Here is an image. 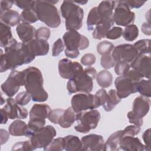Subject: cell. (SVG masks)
<instances>
[{
	"label": "cell",
	"mask_w": 151,
	"mask_h": 151,
	"mask_svg": "<svg viewBox=\"0 0 151 151\" xmlns=\"http://www.w3.org/2000/svg\"><path fill=\"white\" fill-rule=\"evenodd\" d=\"M5 52L1 49V73L8 70H13L23 64H27L35 58L27 52L23 42H18L15 39L4 48Z\"/></svg>",
	"instance_id": "cell-1"
},
{
	"label": "cell",
	"mask_w": 151,
	"mask_h": 151,
	"mask_svg": "<svg viewBox=\"0 0 151 151\" xmlns=\"http://www.w3.org/2000/svg\"><path fill=\"white\" fill-rule=\"evenodd\" d=\"M24 87L34 102H44L48 98L47 92L43 87V77L40 69L29 67L22 70Z\"/></svg>",
	"instance_id": "cell-2"
},
{
	"label": "cell",
	"mask_w": 151,
	"mask_h": 151,
	"mask_svg": "<svg viewBox=\"0 0 151 151\" xmlns=\"http://www.w3.org/2000/svg\"><path fill=\"white\" fill-rule=\"evenodd\" d=\"M58 2L53 1H35L34 8L38 20L48 27L55 28L61 24V18L57 8L54 5Z\"/></svg>",
	"instance_id": "cell-3"
},
{
	"label": "cell",
	"mask_w": 151,
	"mask_h": 151,
	"mask_svg": "<svg viewBox=\"0 0 151 151\" xmlns=\"http://www.w3.org/2000/svg\"><path fill=\"white\" fill-rule=\"evenodd\" d=\"M97 71L92 67L86 68L76 77L70 79L67 84L69 94L81 92L90 93L93 88V80L96 78Z\"/></svg>",
	"instance_id": "cell-4"
},
{
	"label": "cell",
	"mask_w": 151,
	"mask_h": 151,
	"mask_svg": "<svg viewBox=\"0 0 151 151\" xmlns=\"http://www.w3.org/2000/svg\"><path fill=\"white\" fill-rule=\"evenodd\" d=\"M62 17L65 18V26L68 31L78 30L83 25V9L72 1H64L60 6Z\"/></svg>",
	"instance_id": "cell-5"
},
{
	"label": "cell",
	"mask_w": 151,
	"mask_h": 151,
	"mask_svg": "<svg viewBox=\"0 0 151 151\" xmlns=\"http://www.w3.org/2000/svg\"><path fill=\"white\" fill-rule=\"evenodd\" d=\"M100 120V113L97 110L93 109L77 113L76 120L78 124L75 126L74 129L78 132L87 133L97 127Z\"/></svg>",
	"instance_id": "cell-6"
},
{
	"label": "cell",
	"mask_w": 151,
	"mask_h": 151,
	"mask_svg": "<svg viewBox=\"0 0 151 151\" xmlns=\"http://www.w3.org/2000/svg\"><path fill=\"white\" fill-rule=\"evenodd\" d=\"M71 104L76 113L87 110H93L101 106L99 98L96 94L84 93L74 95L71 98Z\"/></svg>",
	"instance_id": "cell-7"
},
{
	"label": "cell",
	"mask_w": 151,
	"mask_h": 151,
	"mask_svg": "<svg viewBox=\"0 0 151 151\" xmlns=\"http://www.w3.org/2000/svg\"><path fill=\"white\" fill-rule=\"evenodd\" d=\"M56 136V130L51 125L44 126L29 137L34 150L47 146Z\"/></svg>",
	"instance_id": "cell-8"
},
{
	"label": "cell",
	"mask_w": 151,
	"mask_h": 151,
	"mask_svg": "<svg viewBox=\"0 0 151 151\" xmlns=\"http://www.w3.org/2000/svg\"><path fill=\"white\" fill-rule=\"evenodd\" d=\"M24 86V77L22 71H11L7 79L1 84V90L9 97H13L21 86Z\"/></svg>",
	"instance_id": "cell-9"
},
{
	"label": "cell",
	"mask_w": 151,
	"mask_h": 151,
	"mask_svg": "<svg viewBox=\"0 0 151 151\" xmlns=\"http://www.w3.org/2000/svg\"><path fill=\"white\" fill-rule=\"evenodd\" d=\"M65 50L72 51L83 50L89 45V40L84 35L80 34L76 30L68 31L63 36Z\"/></svg>",
	"instance_id": "cell-10"
},
{
	"label": "cell",
	"mask_w": 151,
	"mask_h": 151,
	"mask_svg": "<svg viewBox=\"0 0 151 151\" xmlns=\"http://www.w3.org/2000/svg\"><path fill=\"white\" fill-rule=\"evenodd\" d=\"M135 17V13L131 11L124 1H118L113 13L114 21L116 25L127 27L133 24Z\"/></svg>",
	"instance_id": "cell-11"
},
{
	"label": "cell",
	"mask_w": 151,
	"mask_h": 151,
	"mask_svg": "<svg viewBox=\"0 0 151 151\" xmlns=\"http://www.w3.org/2000/svg\"><path fill=\"white\" fill-rule=\"evenodd\" d=\"M138 55L134 46L129 44H120L114 47L111 53V56L116 63L119 61L131 63Z\"/></svg>",
	"instance_id": "cell-12"
},
{
	"label": "cell",
	"mask_w": 151,
	"mask_h": 151,
	"mask_svg": "<svg viewBox=\"0 0 151 151\" xmlns=\"http://www.w3.org/2000/svg\"><path fill=\"white\" fill-rule=\"evenodd\" d=\"M83 71V66L78 62H73L68 58H63L58 62L59 74L64 79L73 78Z\"/></svg>",
	"instance_id": "cell-13"
},
{
	"label": "cell",
	"mask_w": 151,
	"mask_h": 151,
	"mask_svg": "<svg viewBox=\"0 0 151 151\" xmlns=\"http://www.w3.org/2000/svg\"><path fill=\"white\" fill-rule=\"evenodd\" d=\"M136 83L127 76H120L114 80L117 95L120 99H124L136 93Z\"/></svg>",
	"instance_id": "cell-14"
},
{
	"label": "cell",
	"mask_w": 151,
	"mask_h": 151,
	"mask_svg": "<svg viewBox=\"0 0 151 151\" xmlns=\"http://www.w3.org/2000/svg\"><path fill=\"white\" fill-rule=\"evenodd\" d=\"M6 113L8 119H25L28 116L27 110L22 106L19 105L12 97L6 100V104L2 108Z\"/></svg>",
	"instance_id": "cell-15"
},
{
	"label": "cell",
	"mask_w": 151,
	"mask_h": 151,
	"mask_svg": "<svg viewBox=\"0 0 151 151\" xmlns=\"http://www.w3.org/2000/svg\"><path fill=\"white\" fill-rule=\"evenodd\" d=\"M81 150L103 151L104 150V140L101 135L90 134L81 138Z\"/></svg>",
	"instance_id": "cell-16"
},
{
	"label": "cell",
	"mask_w": 151,
	"mask_h": 151,
	"mask_svg": "<svg viewBox=\"0 0 151 151\" xmlns=\"http://www.w3.org/2000/svg\"><path fill=\"white\" fill-rule=\"evenodd\" d=\"M130 66L143 77L150 78V54L138 55L130 63Z\"/></svg>",
	"instance_id": "cell-17"
},
{
	"label": "cell",
	"mask_w": 151,
	"mask_h": 151,
	"mask_svg": "<svg viewBox=\"0 0 151 151\" xmlns=\"http://www.w3.org/2000/svg\"><path fill=\"white\" fill-rule=\"evenodd\" d=\"M24 44L29 54L34 57L47 54L50 49V45L47 41L41 39L35 38Z\"/></svg>",
	"instance_id": "cell-18"
},
{
	"label": "cell",
	"mask_w": 151,
	"mask_h": 151,
	"mask_svg": "<svg viewBox=\"0 0 151 151\" xmlns=\"http://www.w3.org/2000/svg\"><path fill=\"white\" fill-rule=\"evenodd\" d=\"M150 106V98L140 96L134 100L132 111L137 117L143 119L148 113Z\"/></svg>",
	"instance_id": "cell-19"
},
{
	"label": "cell",
	"mask_w": 151,
	"mask_h": 151,
	"mask_svg": "<svg viewBox=\"0 0 151 151\" xmlns=\"http://www.w3.org/2000/svg\"><path fill=\"white\" fill-rule=\"evenodd\" d=\"M120 149L125 151H143L145 150L143 145L138 137L123 135L121 137L120 143Z\"/></svg>",
	"instance_id": "cell-20"
},
{
	"label": "cell",
	"mask_w": 151,
	"mask_h": 151,
	"mask_svg": "<svg viewBox=\"0 0 151 151\" xmlns=\"http://www.w3.org/2000/svg\"><path fill=\"white\" fill-rule=\"evenodd\" d=\"M114 24L113 17L101 19L93 29L92 34L93 38L100 40L105 38L107 32Z\"/></svg>",
	"instance_id": "cell-21"
},
{
	"label": "cell",
	"mask_w": 151,
	"mask_h": 151,
	"mask_svg": "<svg viewBox=\"0 0 151 151\" xmlns=\"http://www.w3.org/2000/svg\"><path fill=\"white\" fill-rule=\"evenodd\" d=\"M17 33L22 42H28L35 38L36 29L29 24L20 23L16 28Z\"/></svg>",
	"instance_id": "cell-22"
},
{
	"label": "cell",
	"mask_w": 151,
	"mask_h": 151,
	"mask_svg": "<svg viewBox=\"0 0 151 151\" xmlns=\"http://www.w3.org/2000/svg\"><path fill=\"white\" fill-rule=\"evenodd\" d=\"M118 1H103L97 6V11L101 19L113 17V9L116 6Z\"/></svg>",
	"instance_id": "cell-23"
},
{
	"label": "cell",
	"mask_w": 151,
	"mask_h": 151,
	"mask_svg": "<svg viewBox=\"0 0 151 151\" xmlns=\"http://www.w3.org/2000/svg\"><path fill=\"white\" fill-rule=\"evenodd\" d=\"M51 111L50 107L47 104H35L31 107L29 113V119H44L48 117Z\"/></svg>",
	"instance_id": "cell-24"
},
{
	"label": "cell",
	"mask_w": 151,
	"mask_h": 151,
	"mask_svg": "<svg viewBox=\"0 0 151 151\" xmlns=\"http://www.w3.org/2000/svg\"><path fill=\"white\" fill-rule=\"evenodd\" d=\"M0 19L1 22L9 27L18 25L20 24V21H21L19 13L12 9L0 13Z\"/></svg>",
	"instance_id": "cell-25"
},
{
	"label": "cell",
	"mask_w": 151,
	"mask_h": 151,
	"mask_svg": "<svg viewBox=\"0 0 151 151\" xmlns=\"http://www.w3.org/2000/svg\"><path fill=\"white\" fill-rule=\"evenodd\" d=\"M123 130H120L112 133L104 143L105 151H118L120 149V143Z\"/></svg>",
	"instance_id": "cell-26"
},
{
	"label": "cell",
	"mask_w": 151,
	"mask_h": 151,
	"mask_svg": "<svg viewBox=\"0 0 151 151\" xmlns=\"http://www.w3.org/2000/svg\"><path fill=\"white\" fill-rule=\"evenodd\" d=\"M121 101L117 95L116 91L114 89H111L107 93L104 103L102 105L104 110L106 111H111L117 104H118Z\"/></svg>",
	"instance_id": "cell-27"
},
{
	"label": "cell",
	"mask_w": 151,
	"mask_h": 151,
	"mask_svg": "<svg viewBox=\"0 0 151 151\" xmlns=\"http://www.w3.org/2000/svg\"><path fill=\"white\" fill-rule=\"evenodd\" d=\"M64 150L66 151L81 150L82 142L78 137L74 135H68L64 137Z\"/></svg>",
	"instance_id": "cell-28"
},
{
	"label": "cell",
	"mask_w": 151,
	"mask_h": 151,
	"mask_svg": "<svg viewBox=\"0 0 151 151\" xmlns=\"http://www.w3.org/2000/svg\"><path fill=\"white\" fill-rule=\"evenodd\" d=\"M76 117V112L72 107H69L64 110V113L59 120L58 124L63 128H68L74 123Z\"/></svg>",
	"instance_id": "cell-29"
},
{
	"label": "cell",
	"mask_w": 151,
	"mask_h": 151,
	"mask_svg": "<svg viewBox=\"0 0 151 151\" xmlns=\"http://www.w3.org/2000/svg\"><path fill=\"white\" fill-rule=\"evenodd\" d=\"M27 124L19 119L15 120L9 126L8 131L12 136H25Z\"/></svg>",
	"instance_id": "cell-30"
},
{
	"label": "cell",
	"mask_w": 151,
	"mask_h": 151,
	"mask_svg": "<svg viewBox=\"0 0 151 151\" xmlns=\"http://www.w3.org/2000/svg\"><path fill=\"white\" fill-rule=\"evenodd\" d=\"M14 39L12 35L11 27L3 22H0V45L6 47Z\"/></svg>",
	"instance_id": "cell-31"
},
{
	"label": "cell",
	"mask_w": 151,
	"mask_h": 151,
	"mask_svg": "<svg viewBox=\"0 0 151 151\" xmlns=\"http://www.w3.org/2000/svg\"><path fill=\"white\" fill-rule=\"evenodd\" d=\"M45 124V119H29L28 123L27 124L25 136L29 138L36 132L44 127Z\"/></svg>",
	"instance_id": "cell-32"
},
{
	"label": "cell",
	"mask_w": 151,
	"mask_h": 151,
	"mask_svg": "<svg viewBox=\"0 0 151 151\" xmlns=\"http://www.w3.org/2000/svg\"><path fill=\"white\" fill-rule=\"evenodd\" d=\"M96 80L100 87L103 88H107L113 83V76L110 71L106 70H101L97 74Z\"/></svg>",
	"instance_id": "cell-33"
},
{
	"label": "cell",
	"mask_w": 151,
	"mask_h": 151,
	"mask_svg": "<svg viewBox=\"0 0 151 151\" xmlns=\"http://www.w3.org/2000/svg\"><path fill=\"white\" fill-rule=\"evenodd\" d=\"M136 91L139 93L141 96L150 98L151 96L150 80H140L139 81L136 83Z\"/></svg>",
	"instance_id": "cell-34"
},
{
	"label": "cell",
	"mask_w": 151,
	"mask_h": 151,
	"mask_svg": "<svg viewBox=\"0 0 151 151\" xmlns=\"http://www.w3.org/2000/svg\"><path fill=\"white\" fill-rule=\"evenodd\" d=\"M20 17L22 22L29 24L34 23L38 20L34 7L23 10L20 14Z\"/></svg>",
	"instance_id": "cell-35"
},
{
	"label": "cell",
	"mask_w": 151,
	"mask_h": 151,
	"mask_svg": "<svg viewBox=\"0 0 151 151\" xmlns=\"http://www.w3.org/2000/svg\"><path fill=\"white\" fill-rule=\"evenodd\" d=\"M100 20L101 18L97 11V6L92 8L88 12L87 19V26L88 31L93 30Z\"/></svg>",
	"instance_id": "cell-36"
},
{
	"label": "cell",
	"mask_w": 151,
	"mask_h": 151,
	"mask_svg": "<svg viewBox=\"0 0 151 151\" xmlns=\"http://www.w3.org/2000/svg\"><path fill=\"white\" fill-rule=\"evenodd\" d=\"M139 55L150 54V40L143 39L136 42L133 45Z\"/></svg>",
	"instance_id": "cell-37"
},
{
	"label": "cell",
	"mask_w": 151,
	"mask_h": 151,
	"mask_svg": "<svg viewBox=\"0 0 151 151\" xmlns=\"http://www.w3.org/2000/svg\"><path fill=\"white\" fill-rule=\"evenodd\" d=\"M123 37L127 41H133L139 35V29L134 24L126 27L122 33Z\"/></svg>",
	"instance_id": "cell-38"
},
{
	"label": "cell",
	"mask_w": 151,
	"mask_h": 151,
	"mask_svg": "<svg viewBox=\"0 0 151 151\" xmlns=\"http://www.w3.org/2000/svg\"><path fill=\"white\" fill-rule=\"evenodd\" d=\"M63 150H64V137L54 139L47 146L44 148L45 151H61Z\"/></svg>",
	"instance_id": "cell-39"
},
{
	"label": "cell",
	"mask_w": 151,
	"mask_h": 151,
	"mask_svg": "<svg viewBox=\"0 0 151 151\" xmlns=\"http://www.w3.org/2000/svg\"><path fill=\"white\" fill-rule=\"evenodd\" d=\"M113 44L108 41H103L99 42L97 46V52L103 55L106 54H110L114 48Z\"/></svg>",
	"instance_id": "cell-40"
},
{
	"label": "cell",
	"mask_w": 151,
	"mask_h": 151,
	"mask_svg": "<svg viewBox=\"0 0 151 151\" xmlns=\"http://www.w3.org/2000/svg\"><path fill=\"white\" fill-rule=\"evenodd\" d=\"M130 68L129 63L124 61H119L114 65V71L118 76H124Z\"/></svg>",
	"instance_id": "cell-41"
},
{
	"label": "cell",
	"mask_w": 151,
	"mask_h": 151,
	"mask_svg": "<svg viewBox=\"0 0 151 151\" xmlns=\"http://www.w3.org/2000/svg\"><path fill=\"white\" fill-rule=\"evenodd\" d=\"M31 99H32L31 96L27 91L19 93L15 99L16 102L21 106L27 105L30 101Z\"/></svg>",
	"instance_id": "cell-42"
},
{
	"label": "cell",
	"mask_w": 151,
	"mask_h": 151,
	"mask_svg": "<svg viewBox=\"0 0 151 151\" xmlns=\"http://www.w3.org/2000/svg\"><path fill=\"white\" fill-rule=\"evenodd\" d=\"M12 150H34L30 140L18 142L14 145Z\"/></svg>",
	"instance_id": "cell-43"
},
{
	"label": "cell",
	"mask_w": 151,
	"mask_h": 151,
	"mask_svg": "<svg viewBox=\"0 0 151 151\" xmlns=\"http://www.w3.org/2000/svg\"><path fill=\"white\" fill-rule=\"evenodd\" d=\"M100 64L104 69H110L115 65L116 62L113 60L110 54L103 55L100 59Z\"/></svg>",
	"instance_id": "cell-44"
},
{
	"label": "cell",
	"mask_w": 151,
	"mask_h": 151,
	"mask_svg": "<svg viewBox=\"0 0 151 151\" xmlns=\"http://www.w3.org/2000/svg\"><path fill=\"white\" fill-rule=\"evenodd\" d=\"M123 33V29L119 27H113L107 32L106 38L109 40H116L119 38Z\"/></svg>",
	"instance_id": "cell-45"
},
{
	"label": "cell",
	"mask_w": 151,
	"mask_h": 151,
	"mask_svg": "<svg viewBox=\"0 0 151 151\" xmlns=\"http://www.w3.org/2000/svg\"><path fill=\"white\" fill-rule=\"evenodd\" d=\"M64 110H65L61 109H55L52 110L48 117L49 120L54 124H58L59 120L64 113Z\"/></svg>",
	"instance_id": "cell-46"
},
{
	"label": "cell",
	"mask_w": 151,
	"mask_h": 151,
	"mask_svg": "<svg viewBox=\"0 0 151 151\" xmlns=\"http://www.w3.org/2000/svg\"><path fill=\"white\" fill-rule=\"evenodd\" d=\"M51 32L48 28L45 27H41L37 29L35 34V38L41 39L47 41L50 37Z\"/></svg>",
	"instance_id": "cell-47"
},
{
	"label": "cell",
	"mask_w": 151,
	"mask_h": 151,
	"mask_svg": "<svg viewBox=\"0 0 151 151\" xmlns=\"http://www.w3.org/2000/svg\"><path fill=\"white\" fill-rule=\"evenodd\" d=\"M64 44L61 38L57 39L54 43L52 48V55L53 57L58 56L64 50Z\"/></svg>",
	"instance_id": "cell-48"
},
{
	"label": "cell",
	"mask_w": 151,
	"mask_h": 151,
	"mask_svg": "<svg viewBox=\"0 0 151 151\" xmlns=\"http://www.w3.org/2000/svg\"><path fill=\"white\" fill-rule=\"evenodd\" d=\"M81 63L86 66H91L96 62V56L91 53L85 54L81 58Z\"/></svg>",
	"instance_id": "cell-49"
},
{
	"label": "cell",
	"mask_w": 151,
	"mask_h": 151,
	"mask_svg": "<svg viewBox=\"0 0 151 151\" xmlns=\"http://www.w3.org/2000/svg\"><path fill=\"white\" fill-rule=\"evenodd\" d=\"M140 126L136 125H130L125 127L123 130V135H128L134 136L138 134L140 132Z\"/></svg>",
	"instance_id": "cell-50"
},
{
	"label": "cell",
	"mask_w": 151,
	"mask_h": 151,
	"mask_svg": "<svg viewBox=\"0 0 151 151\" xmlns=\"http://www.w3.org/2000/svg\"><path fill=\"white\" fill-rule=\"evenodd\" d=\"M35 1H15L14 3L18 8L24 10L28 8H33Z\"/></svg>",
	"instance_id": "cell-51"
},
{
	"label": "cell",
	"mask_w": 151,
	"mask_h": 151,
	"mask_svg": "<svg viewBox=\"0 0 151 151\" xmlns=\"http://www.w3.org/2000/svg\"><path fill=\"white\" fill-rule=\"evenodd\" d=\"M127 117L128 118L129 122L130 123H132L136 126H141L143 125V119H140L137 117V116H136L132 111H130L127 113Z\"/></svg>",
	"instance_id": "cell-52"
},
{
	"label": "cell",
	"mask_w": 151,
	"mask_h": 151,
	"mask_svg": "<svg viewBox=\"0 0 151 151\" xmlns=\"http://www.w3.org/2000/svg\"><path fill=\"white\" fill-rule=\"evenodd\" d=\"M124 76H128L130 79H132L133 81L136 83L139 81L140 80L143 79V77L139 73H138L137 71H136L133 68L132 69L130 68V70L127 71V73Z\"/></svg>",
	"instance_id": "cell-53"
},
{
	"label": "cell",
	"mask_w": 151,
	"mask_h": 151,
	"mask_svg": "<svg viewBox=\"0 0 151 151\" xmlns=\"http://www.w3.org/2000/svg\"><path fill=\"white\" fill-rule=\"evenodd\" d=\"M142 138L145 143V150L150 151V129L146 130L142 134Z\"/></svg>",
	"instance_id": "cell-54"
},
{
	"label": "cell",
	"mask_w": 151,
	"mask_h": 151,
	"mask_svg": "<svg viewBox=\"0 0 151 151\" xmlns=\"http://www.w3.org/2000/svg\"><path fill=\"white\" fill-rule=\"evenodd\" d=\"M14 1L2 0L0 2V13L9 10L14 5Z\"/></svg>",
	"instance_id": "cell-55"
},
{
	"label": "cell",
	"mask_w": 151,
	"mask_h": 151,
	"mask_svg": "<svg viewBox=\"0 0 151 151\" xmlns=\"http://www.w3.org/2000/svg\"><path fill=\"white\" fill-rule=\"evenodd\" d=\"M130 8H139L146 2L141 1H124Z\"/></svg>",
	"instance_id": "cell-56"
},
{
	"label": "cell",
	"mask_w": 151,
	"mask_h": 151,
	"mask_svg": "<svg viewBox=\"0 0 151 151\" xmlns=\"http://www.w3.org/2000/svg\"><path fill=\"white\" fill-rule=\"evenodd\" d=\"M9 132H8L6 130L1 129V143L4 145L6 143L9 138Z\"/></svg>",
	"instance_id": "cell-57"
},
{
	"label": "cell",
	"mask_w": 151,
	"mask_h": 151,
	"mask_svg": "<svg viewBox=\"0 0 151 151\" xmlns=\"http://www.w3.org/2000/svg\"><path fill=\"white\" fill-rule=\"evenodd\" d=\"M64 54L66 57L71 58H76L78 57V56L80 54L79 50H65L64 51Z\"/></svg>",
	"instance_id": "cell-58"
},
{
	"label": "cell",
	"mask_w": 151,
	"mask_h": 151,
	"mask_svg": "<svg viewBox=\"0 0 151 151\" xmlns=\"http://www.w3.org/2000/svg\"><path fill=\"white\" fill-rule=\"evenodd\" d=\"M141 30L142 32L146 35H150V24L148 22H144L141 26Z\"/></svg>",
	"instance_id": "cell-59"
},
{
	"label": "cell",
	"mask_w": 151,
	"mask_h": 151,
	"mask_svg": "<svg viewBox=\"0 0 151 151\" xmlns=\"http://www.w3.org/2000/svg\"><path fill=\"white\" fill-rule=\"evenodd\" d=\"M1 124H6L8 121V117L6 113L5 112V111L2 109H1Z\"/></svg>",
	"instance_id": "cell-60"
}]
</instances>
